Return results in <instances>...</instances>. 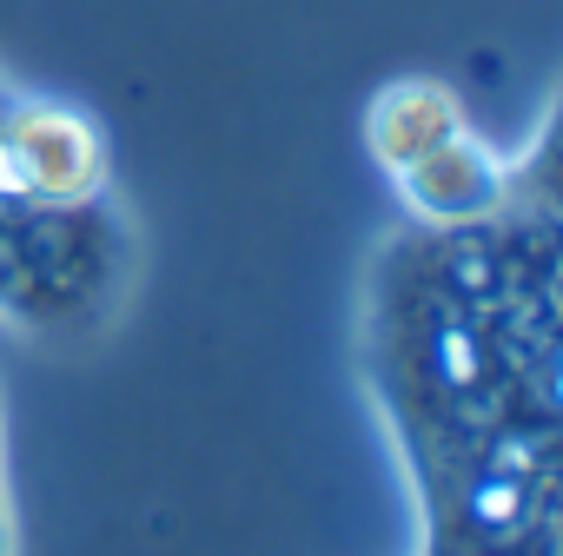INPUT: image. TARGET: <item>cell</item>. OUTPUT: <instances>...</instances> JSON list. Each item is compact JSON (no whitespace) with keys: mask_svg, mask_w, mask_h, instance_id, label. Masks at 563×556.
<instances>
[{"mask_svg":"<svg viewBox=\"0 0 563 556\" xmlns=\"http://www.w3.org/2000/svg\"><path fill=\"white\" fill-rule=\"evenodd\" d=\"M550 205L418 225L365 286V378L424 503V556H550L556 232Z\"/></svg>","mask_w":563,"mask_h":556,"instance_id":"6da1fadb","label":"cell"},{"mask_svg":"<svg viewBox=\"0 0 563 556\" xmlns=\"http://www.w3.org/2000/svg\"><path fill=\"white\" fill-rule=\"evenodd\" d=\"M140 286V232L93 113L0 74V325L100 338Z\"/></svg>","mask_w":563,"mask_h":556,"instance_id":"7a4b0ae2","label":"cell"},{"mask_svg":"<svg viewBox=\"0 0 563 556\" xmlns=\"http://www.w3.org/2000/svg\"><path fill=\"white\" fill-rule=\"evenodd\" d=\"M405 219L418 225H464V219H490L517 199V179L504 166V153L490 140H477V126H451L438 146H424L411 166L391 173Z\"/></svg>","mask_w":563,"mask_h":556,"instance_id":"3957f363","label":"cell"},{"mask_svg":"<svg viewBox=\"0 0 563 556\" xmlns=\"http://www.w3.org/2000/svg\"><path fill=\"white\" fill-rule=\"evenodd\" d=\"M0 556H21V523H14V497H8V457H0Z\"/></svg>","mask_w":563,"mask_h":556,"instance_id":"277c9868","label":"cell"}]
</instances>
